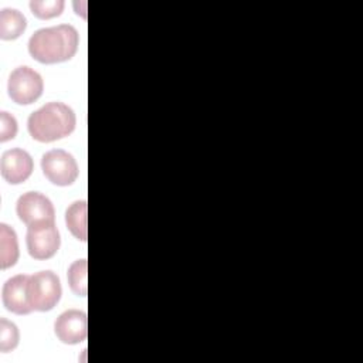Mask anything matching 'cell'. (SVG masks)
<instances>
[{
  "mask_svg": "<svg viewBox=\"0 0 363 363\" xmlns=\"http://www.w3.org/2000/svg\"><path fill=\"white\" fill-rule=\"evenodd\" d=\"M78 44L77 28L71 24H60L37 30L28 40V52L41 64H57L71 60Z\"/></svg>",
  "mask_w": 363,
  "mask_h": 363,
  "instance_id": "cell-1",
  "label": "cell"
},
{
  "mask_svg": "<svg viewBox=\"0 0 363 363\" xmlns=\"http://www.w3.org/2000/svg\"><path fill=\"white\" fill-rule=\"evenodd\" d=\"M77 118L74 111L62 102H48L34 111L27 121V129L33 139L48 143L71 135Z\"/></svg>",
  "mask_w": 363,
  "mask_h": 363,
  "instance_id": "cell-2",
  "label": "cell"
},
{
  "mask_svg": "<svg viewBox=\"0 0 363 363\" xmlns=\"http://www.w3.org/2000/svg\"><path fill=\"white\" fill-rule=\"evenodd\" d=\"M28 301L34 311L48 312L61 299L62 288L60 278L52 271H40L28 278Z\"/></svg>",
  "mask_w": 363,
  "mask_h": 363,
  "instance_id": "cell-3",
  "label": "cell"
},
{
  "mask_svg": "<svg viewBox=\"0 0 363 363\" xmlns=\"http://www.w3.org/2000/svg\"><path fill=\"white\" fill-rule=\"evenodd\" d=\"M43 91L44 81L41 75L27 65L16 68L9 77V96L18 105H30L35 102L41 96Z\"/></svg>",
  "mask_w": 363,
  "mask_h": 363,
  "instance_id": "cell-4",
  "label": "cell"
},
{
  "mask_svg": "<svg viewBox=\"0 0 363 363\" xmlns=\"http://www.w3.org/2000/svg\"><path fill=\"white\" fill-rule=\"evenodd\" d=\"M41 169L52 184L61 187L72 184L79 174L77 160L71 153L62 149H52L43 155Z\"/></svg>",
  "mask_w": 363,
  "mask_h": 363,
  "instance_id": "cell-5",
  "label": "cell"
},
{
  "mask_svg": "<svg viewBox=\"0 0 363 363\" xmlns=\"http://www.w3.org/2000/svg\"><path fill=\"white\" fill-rule=\"evenodd\" d=\"M26 244L28 254L34 259L52 258L61 244L55 223H41L27 227Z\"/></svg>",
  "mask_w": 363,
  "mask_h": 363,
  "instance_id": "cell-6",
  "label": "cell"
},
{
  "mask_svg": "<svg viewBox=\"0 0 363 363\" xmlns=\"http://www.w3.org/2000/svg\"><path fill=\"white\" fill-rule=\"evenodd\" d=\"M16 211L27 227L41 223H55V210L51 200L38 191H27L20 196Z\"/></svg>",
  "mask_w": 363,
  "mask_h": 363,
  "instance_id": "cell-7",
  "label": "cell"
},
{
  "mask_svg": "<svg viewBox=\"0 0 363 363\" xmlns=\"http://www.w3.org/2000/svg\"><path fill=\"white\" fill-rule=\"evenodd\" d=\"M54 332L58 340L65 345H78L84 342L88 335L86 313L79 309H68L62 312L54 323Z\"/></svg>",
  "mask_w": 363,
  "mask_h": 363,
  "instance_id": "cell-8",
  "label": "cell"
},
{
  "mask_svg": "<svg viewBox=\"0 0 363 363\" xmlns=\"http://www.w3.org/2000/svg\"><path fill=\"white\" fill-rule=\"evenodd\" d=\"M33 169V157L24 149L14 147L1 155L0 172L3 179L10 184H20L26 182L31 176Z\"/></svg>",
  "mask_w": 363,
  "mask_h": 363,
  "instance_id": "cell-9",
  "label": "cell"
},
{
  "mask_svg": "<svg viewBox=\"0 0 363 363\" xmlns=\"http://www.w3.org/2000/svg\"><path fill=\"white\" fill-rule=\"evenodd\" d=\"M28 278L30 275L18 274L4 282L1 299L3 305L9 312H13L16 315H28L34 311L28 301Z\"/></svg>",
  "mask_w": 363,
  "mask_h": 363,
  "instance_id": "cell-10",
  "label": "cell"
},
{
  "mask_svg": "<svg viewBox=\"0 0 363 363\" xmlns=\"http://www.w3.org/2000/svg\"><path fill=\"white\" fill-rule=\"evenodd\" d=\"M86 211L88 204L85 200L74 201L65 211V224L69 233L79 241H86L88 227H86Z\"/></svg>",
  "mask_w": 363,
  "mask_h": 363,
  "instance_id": "cell-11",
  "label": "cell"
},
{
  "mask_svg": "<svg viewBox=\"0 0 363 363\" xmlns=\"http://www.w3.org/2000/svg\"><path fill=\"white\" fill-rule=\"evenodd\" d=\"M18 241L16 231L6 223L0 224V267L7 269L18 261Z\"/></svg>",
  "mask_w": 363,
  "mask_h": 363,
  "instance_id": "cell-12",
  "label": "cell"
},
{
  "mask_svg": "<svg viewBox=\"0 0 363 363\" xmlns=\"http://www.w3.org/2000/svg\"><path fill=\"white\" fill-rule=\"evenodd\" d=\"M27 27V20L17 9H1L0 11V38L16 40Z\"/></svg>",
  "mask_w": 363,
  "mask_h": 363,
  "instance_id": "cell-13",
  "label": "cell"
},
{
  "mask_svg": "<svg viewBox=\"0 0 363 363\" xmlns=\"http://www.w3.org/2000/svg\"><path fill=\"white\" fill-rule=\"evenodd\" d=\"M68 285L71 291L78 296H86L88 294V261L85 258L74 261L68 268Z\"/></svg>",
  "mask_w": 363,
  "mask_h": 363,
  "instance_id": "cell-14",
  "label": "cell"
},
{
  "mask_svg": "<svg viewBox=\"0 0 363 363\" xmlns=\"http://www.w3.org/2000/svg\"><path fill=\"white\" fill-rule=\"evenodd\" d=\"M64 6H65L64 0H31L30 1L31 13L41 20H48V18L61 16Z\"/></svg>",
  "mask_w": 363,
  "mask_h": 363,
  "instance_id": "cell-15",
  "label": "cell"
},
{
  "mask_svg": "<svg viewBox=\"0 0 363 363\" xmlns=\"http://www.w3.org/2000/svg\"><path fill=\"white\" fill-rule=\"evenodd\" d=\"M20 340V332L17 326L7 320L6 318L0 319V350L3 353H7L17 347Z\"/></svg>",
  "mask_w": 363,
  "mask_h": 363,
  "instance_id": "cell-16",
  "label": "cell"
},
{
  "mask_svg": "<svg viewBox=\"0 0 363 363\" xmlns=\"http://www.w3.org/2000/svg\"><path fill=\"white\" fill-rule=\"evenodd\" d=\"M17 121L13 115L6 111L0 112V142H7L16 138L17 135Z\"/></svg>",
  "mask_w": 363,
  "mask_h": 363,
  "instance_id": "cell-17",
  "label": "cell"
}]
</instances>
